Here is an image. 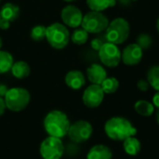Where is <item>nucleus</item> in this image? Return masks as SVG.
Segmentation results:
<instances>
[{"label":"nucleus","instance_id":"obj_1","mask_svg":"<svg viewBox=\"0 0 159 159\" xmlns=\"http://www.w3.org/2000/svg\"><path fill=\"white\" fill-rule=\"evenodd\" d=\"M104 131L108 138L116 142H123L129 137L135 136L138 132L129 119L121 116L108 119L104 125Z\"/></svg>","mask_w":159,"mask_h":159},{"label":"nucleus","instance_id":"obj_2","mask_svg":"<svg viewBox=\"0 0 159 159\" xmlns=\"http://www.w3.org/2000/svg\"><path fill=\"white\" fill-rule=\"evenodd\" d=\"M70 120L66 114L59 110L49 112L44 119V128L49 136L63 138L68 134Z\"/></svg>","mask_w":159,"mask_h":159},{"label":"nucleus","instance_id":"obj_3","mask_svg":"<svg viewBox=\"0 0 159 159\" xmlns=\"http://www.w3.org/2000/svg\"><path fill=\"white\" fill-rule=\"evenodd\" d=\"M105 37L107 42L120 45L127 41L130 34V26L129 21L124 18H116L105 30Z\"/></svg>","mask_w":159,"mask_h":159},{"label":"nucleus","instance_id":"obj_4","mask_svg":"<svg viewBox=\"0 0 159 159\" xmlns=\"http://www.w3.org/2000/svg\"><path fill=\"white\" fill-rule=\"evenodd\" d=\"M46 39L49 46L55 49H63L70 41V33L64 24L54 22L47 27Z\"/></svg>","mask_w":159,"mask_h":159},{"label":"nucleus","instance_id":"obj_5","mask_svg":"<svg viewBox=\"0 0 159 159\" xmlns=\"http://www.w3.org/2000/svg\"><path fill=\"white\" fill-rule=\"evenodd\" d=\"M4 100L8 110L20 112L25 109L30 103L31 95L30 92L23 88H12L7 89Z\"/></svg>","mask_w":159,"mask_h":159},{"label":"nucleus","instance_id":"obj_6","mask_svg":"<svg viewBox=\"0 0 159 159\" xmlns=\"http://www.w3.org/2000/svg\"><path fill=\"white\" fill-rule=\"evenodd\" d=\"M108 18L98 11H89L83 16L81 26L89 34H100L105 31L109 25Z\"/></svg>","mask_w":159,"mask_h":159},{"label":"nucleus","instance_id":"obj_7","mask_svg":"<svg viewBox=\"0 0 159 159\" xmlns=\"http://www.w3.org/2000/svg\"><path fill=\"white\" fill-rule=\"evenodd\" d=\"M39 151L43 159H60L64 153V146L60 138L49 136L41 143Z\"/></svg>","mask_w":159,"mask_h":159},{"label":"nucleus","instance_id":"obj_8","mask_svg":"<svg viewBox=\"0 0 159 159\" xmlns=\"http://www.w3.org/2000/svg\"><path fill=\"white\" fill-rule=\"evenodd\" d=\"M99 52V58L101 62L109 68H115L119 65L121 61V50L117 45L105 42Z\"/></svg>","mask_w":159,"mask_h":159},{"label":"nucleus","instance_id":"obj_9","mask_svg":"<svg viewBox=\"0 0 159 159\" xmlns=\"http://www.w3.org/2000/svg\"><path fill=\"white\" fill-rule=\"evenodd\" d=\"M93 132L91 124L86 120H78L70 125L68 136L70 140L75 143H81L88 141Z\"/></svg>","mask_w":159,"mask_h":159},{"label":"nucleus","instance_id":"obj_10","mask_svg":"<svg viewBox=\"0 0 159 159\" xmlns=\"http://www.w3.org/2000/svg\"><path fill=\"white\" fill-rule=\"evenodd\" d=\"M104 92L101 85L91 84L89 86L83 93V102L89 108H97L100 106L104 98Z\"/></svg>","mask_w":159,"mask_h":159},{"label":"nucleus","instance_id":"obj_11","mask_svg":"<svg viewBox=\"0 0 159 159\" xmlns=\"http://www.w3.org/2000/svg\"><path fill=\"white\" fill-rule=\"evenodd\" d=\"M83 16L84 15L82 11L74 5H68L64 7L61 13V17L64 25L74 29L81 26Z\"/></svg>","mask_w":159,"mask_h":159},{"label":"nucleus","instance_id":"obj_12","mask_svg":"<svg viewBox=\"0 0 159 159\" xmlns=\"http://www.w3.org/2000/svg\"><path fill=\"white\" fill-rule=\"evenodd\" d=\"M143 57V49L136 43L128 45L121 52V61L129 66L139 64Z\"/></svg>","mask_w":159,"mask_h":159},{"label":"nucleus","instance_id":"obj_13","mask_svg":"<svg viewBox=\"0 0 159 159\" xmlns=\"http://www.w3.org/2000/svg\"><path fill=\"white\" fill-rule=\"evenodd\" d=\"M87 76L91 84L102 85L107 77V72L102 65L93 63L87 69Z\"/></svg>","mask_w":159,"mask_h":159},{"label":"nucleus","instance_id":"obj_14","mask_svg":"<svg viewBox=\"0 0 159 159\" xmlns=\"http://www.w3.org/2000/svg\"><path fill=\"white\" fill-rule=\"evenodd\" d=\"M64 81L67 87L74 90H78L82 89L86 84V78L84 74L78 70H72L68 72L64 77Z\"/></svg>","mask_w":159,"mask_h":159},{"label":"nucleus","instance_id":"obj_15","mask_svg":"<svg viewBox=\"0 0 159 159\" xmlns=\"http://www.w3.org/2000/svg\"><path fill=\"white\" fill-rule=\"evenodd\" d=\"M112 157L111 149L104 144L94 145L87 155V159H112Z\"/></svg>","mask_w":159,"mask_h":159},{"label":"nucleus","instance_id":"obj_16","mask_svg":"<svg viewBox=\"0 0 159 159\" xmlns=\"http://www.w3.org/2000/svg\"><path fill=\"white\" fill-rule=\"evenodd\" d=\"M20 15L19 6L12 3H6L0 9V17L9 22L14 21Z\"/></svg>","mask_w":159,"mask_h":159},{"label":"nucleus","instance_id":"obj_17","mask_svg":"<svg viewBox=\"0 0 159 159\" xmlns=\"http://www.w3.org/2000/svg\"><path fill=\"white\" fill-rule=\"evenodd\" d=\"M10 71L14 77H16L18 79H23L30 75L31 67L26 61H15L13 63Z\"/></svg>","mask_w":159,"mask_h":159},{"label":"nucleus","instance_id":"obj_18","mask_svg":"<svg viewBox=\"0 0 159 159\" xmlns=\"http://www.w3.org/2000/svg\"><path fill=\"white\" fill-rule=\"evenodd\" d=\"M123 148L127 155L130 157H135L141 151V143L134 136L129 137L123 141Z\"/></svg>","mask_w":159,"mask_h":159},{"label":"nucleus","instance_id":"obj_19","mask_svg":"<svg viewBox=\"0 0 159 159\" xmlns=\"http://www.w3.org/2000/svg\"><path fill=\"white\" fill-rule=\"evenodd\" d=\"M86 2L91 11L98 12H102L109 7H113L116 4V0H86Z\"/></svg>","mask_w":159,"mask_h":159},{"label":"nucleus","instance_id":"obj_20","mask_svg":"<svg viewBox=\"0 0 159 159\" xmlns=\"http://www.w3.org/2000/svg\"><path fill=\"white\" fill-rule=\"evenodd\" d=\"M134 109L137 114H139L142 116L149 117L153 115L155 111V106L152 102L145 101V100H140L135 102Z\"/></svg>","mask_w":159,"mask_h":159},{"label":"nucleus","instance_id":"obj_21","mask_svg":"<svg viewBox=\"0 0 159 159\" xmlns=\"http://www.w3.org/2000/svg\"><path fill=\"white\" fill-rule=\"evenodd\" d=\"M14 63V59L12 55L5 50L0 49V75L6 74L10 71Z\"/></svg>","mask_w":159,"mask_h":159},{"label":"nucleus","instance_id":"obj_22","mask_svg":"<svg viewBox=\"0 0 159 159\" xmlns=\"http://www.w3.org/2000/svg\"><path fill=\"white\" fill-rule=\"evenodd\" d=\"M70 39L72 42L77 46H81L87 43L89 39V33L84 30L82 27L81 28H75V30L73 32L72 35L70 36Z\"/></svg>","mask_w":159,"mask_h":159},{"label":"nucleus","instance_id":"obj_23","mask_svg":"<svg viewBox=\"0 0 159 159\" xmlns=\"http://www.w3.org/2000/svg\"><path fill=\"white\" fill-rule=\"evenodd\" d=\"M105 94H113L119 88V81L116 77H106V79L101 85Z\"/></svg>","mask_w":159,"mask_h":159},{"label":"nucleus","instance_id":"obj_24","mask_svg":"<svg viewBox=\"0 0 159 159\" xmlns=\"http://www.w3.org/2000/svg\"><path fill=\"white\" fill-rule=\"evenodd\" d=\"M147 81L157 91H159V65L152 66L147 73Z\"/></svg>","mask_w":159,"mask_h":159},{"label":"nucleus","instance_id":"obj_25","mask_svg":"<svg viewBox=\"0 0 159 159\" xmlns=\"http://www.w3.org/2000/svg\"><path fill=\"white\" fill-rule=\"evenodd\" d=\"M47 27L44 25H35L32 28L30 36L34 41H42L46 38Z\"/></svg>","mask_w":159,"mask_h":159},{"label":"nucleus","instance_id":"obj_26","mask_svg":"<svg viewBox=\"0 0 159 159\" xmlns=\"http://www.w3.org/2000/svg\"><path fill=\"white\" fill-rule=\"evenodd\" d=\"M136 44H138L143 49H148L153 45V38L149 34L142 33L137 36Z\"/></svg>","mask_w":159,"mask_h":159},{"label":"nucleus","instance_id":"obj_27","mask_svg":"<svg viewBox=\"0 0 159 159\" xmlns=\"http://www.w3.org/2000/svg\"><path fill=\"white\" fill-rule=\"evenodd\" d=\"M137 88L141 90V91H147L150 88V84L147 80L145 79H140L137 82Z\"/></svg>","mask_w":159,"mask_h":159},{"label":"nucleus","instance_id":"obj_28","mask_svg":"<svg viewBox=\"0 0 159 159\" xmlns=\"http://www.w3.org/2000/svg\"><path fill=\"white\" fill-rule=\"evenodd\" d=\"M103 44H104V42L102 41V39H101V38H94V39L91 41L90 46H91V48H92L94 50L99 51V50L101 49V48L102 47Z\"/></svg>","mask_w":159,"mask_h":159},{"label":"nucleus","instance_id":"obj_29","mask_svg":"<svg viewBox=\"0 0 159 159\" xmlns=\"http://www.w3.org/2000/svg\"><path fill=\"white\" fill-rule=\"evenodd\" d=\"M10 27V22L4 20V19H0V29L1 30H7Z\"/></svg>","mask_w":159,"mask_h":159},{"label":"nucleus","instance_id":"obj_30","mask_svg":"<svg viewBox=\"0 0 159 159\" xmlns=\"http://www.w3.org/2000/svg\"><path fill=\"white\" fill-rule=\"evenodd\" d=\"M7 106H6V103H5V100L4 98L0 97V116H3V114L5 113V110H6Z\"/></svg>","mask_w":159,"mask_h":159},{"label":"nucleus","instance_id":"obj_31","mask_svg":"<svg viewBox=\"0 0 159 159\" xmlns=\"http://www.w3.org/2000/svg\"><path fill=\"white\" fill-rule=\"evenodd\" d=\"M152 103L154 104L155 107H157V109H159V91H157L154 95V97H153V102Z\"/></svg>","mask_w":159,"mask_h":159},{"label":"nucleus","instance_id":"obj_32","mask_svg":"<svg viewBox=\"0 0 159 159\" xmlns=\"http://www.w3.org/2000/svg\"><path fill=\"white\" fill-rule=\"evenodd\" d=\"M7 87L6 86V85H4V84H0V97H4L5 95H6V93H7Z\"/></svg>","mask_w":159,"mask_h":159},{"label":"nucleus","instance_id":"obj_33","mask_svg":"<svg viewBox=\"0 0 159 159\" xmlns=\"http://www.w3.org/2000/svg\"><path fill=\"white\" fill-rule=\"evenodd\" d=\"M119 3L123 6H128L130 3V0H118Z\"/></svg>","mask_w":159,"mask_h":159},{"label":"nucleus","instance_id":"obj_34","mask_svg":"<svg viewBox=\"0 0 159 159\" xmlns=\"http://www.w3.org/2000/svg\"><path fill=\"white\" fill-rule=\"evenodd\" d=\"M157 123H158L159 125V109L157 110Z\"/></svg>","mask_w":159,"mask_h":159},{"label":"nucleus","instance_id":"obj_35","mask_svg":"<svg viewBox=\"0 0 159 159\" xmlns=\"http://www.w3.org/2000/svg\"><path fill=\"white\" fill-rule=\"evenodd\" d=\"M157 32H158L159 34V18L157 19Z\"/></svg>","mask_w":159,"mask_h":159},{"label":"nucleus","instance_id":"obj_36","mask_svg":"<svg viewBox=\"0 0 159 159\" xmlns=\"http://www.w3.org/2000/svg\"><path fill=\"white\" fill-rule=\"evenodd\" d=\"M2 46H3V41H2L1 36H0V49H1V48H2Z\"/></svg>","mask_w":159,"mask_h":159},{"label":"nucleus","instance_id":"obj_37","mask_svg":"<svg viewBox=\"0 0 159 159\" xmlns=\"http://www.w3.org/2000/svg\"><path fill=\"white\" fill-rule=\"evenodd\" d=\"M65 2H74V1H76V0H63Z\"/></svg>","mask_w":159,"mask_h":159},{"label":"nucleus","instance_id":"obj_38","mask_svg":"<svg viewBox=\"0 0 159 159\" xmlns=\"http://www.w3.org/2000/svg\"><path fill=\"white\" fill-rule=\"evenodd\" d=\"M130 1H133V2H135V1H138V0H130Z\"/></svg>","mask_w":159,"mask_h":159},{"label":"nucleus","instance_id":"obj_39","mask_svg":"<svg viewBox=\"0 0 159 159\" xmlns=\"http://www.w3.org/2000/svg\"><path fill=\"white\" fill-rule=\"evenodd\" d=\"M0 19H1V17H0Z\"/></svg>","mask_w":159,"mask_h":159},{"label":"nucleus","instance_id":"obj_40","mask_svg":"<svg viewBox=\"0 0 159 159\" xmlns=\"http://www.w3.org/2000/svg\"><path fill=\"white\" fill-rule=\"evenodd\" d=\"M0 1H1V0H0Z\"/></svg>","mask_w":159,"mask_h":159}]
</instances>
